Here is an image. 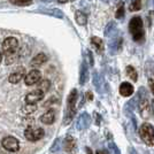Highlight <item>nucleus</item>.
I'll return each mask as SVG.
<instances>
[{
	"instance_id": "obj_2",
	"label": "nucleus",
	"mask_w": 154,
	"mask_h": 154,
	"mask_svg": "<svg viewBox=\"0 0 154 154\" xmlns=\"http://www.w3.org/2000/svg\"><path fill=\"white\" fill-rule=\"evenodd\" d=\"M19 50V42L15 37H8L2 43V53L6 55V63H12L15 60Z\"/></svg>"
},
{
	"instance_id": "obj_1",
	"label": "nucleus",
	"mask_w": 154,
	"mask_h": 154,
	"mask_svg": "<svg viewBox=\"0 0 154 154\" xmlns=\"http://www.w3.org/2000/svg\"><path fill=\"white\" fill-rule=\"evenodd\" d=\"M77 98H78V93H77L76 89H72L69 93V96L67 98V109L63 116V124L68 125L69 123L72 121L74 116L76 114V103Z\"/></svg>"
},
{
	"instance_id": "obj_36",
	"label": "nucleus",
	"mask_w": 154,
	"mask_h": 154,
	"mask_svg": "<svg viewBox=\"0 0 154 154\" xmlns=\"http://www.w3.org/2000/svg\"><path fill=\"white\" fill-rule=\"evenodd\" d=\"M88 99H89V100H91V99H93V96L91 94V92H90V91L88 92Z\"/></svg>"
},
{
	"instance_id": "obj_5",
	"label": "nucleus",
	"mask_w": 154,
	"mask_h": 154,
	"mask_svg": "<svg viewBox=\"0 0 154 154\" xmlns=\"http://www.w3.org/2000/svg\"><path fill=\"white\" fill-rule=\"evenodd\" d=\"M45 135L44 130L38 127H28L24 130V137L29 141H37L42 139Z\"/></svg>"
},
{
	"instance_id": "obj_23",
	"label": "nucleus",
	"mask_w": 154,
	"mask_h": 154,
	"mask_svg": "<svg viewBox=\"0 0 154 154\" xmlns=\"http://www.w3.org/2000/svg\"><path fill=\"white\" fill-rule=\"evenodd\" d=\"M125 70H127V75H128L134 82H136V81L138 79V74H137V71H136V69L132 66H128V67L125 68Z\"/></svg>"
},
{
	"instance_id": "obj_26",
	"label": "nucleus",
	"mask_w": 154,
	"mask_h": 154,
	"mask_svg": "<svg viewBox=\"0 0 154 154\" xmlns=\"http://www.w3.org/2000/svg\"><path fill=\"white\" fill-rule=\"evenodd\" d=\"M11 2L14 5H17V6H26V5L31 4L32 0H11Z\"/></svg>"
},
{
	"instance_id": "obj_22",
	"label": "nucleus",
	"mask_w": 154,
	"mask_h": 154,
	"mask_svg": "<svg viewBox=\"0 0 154 154\" xmlns=\"http://www.w3.org/2000/svg\"><path fill=\"white\" fill-rule=\"evenodd\" d=\"M91 43H92V45L94 46V48L98 52H101L103 50V42L101 40V38H99L97 36H93L91 38Z\"/></svg>"
},
{
	"instance_id": "obj_37",
	"label": "nucleus",
	"mask_w": 154,
	"mask_h": 154,
	"mask_svg": "<svg viewBox=\"0 0 154 154\" xmlns=\"http://www.w3.org/2000/svg\"><path fill=\"white\" fill-rule=\"evenodd\" d=\"M86 154H93V153H92V151H91V149L89 147L86 148Z\"/></svg>"
},
{
	"instance_id": "obj_41",
	"label": "nucleus",
	"mask_w": 154,
	"mask_h": 154,
	"mask_svg": "<svg viewBox=\"0 0 154 154\" xmlns=\"http://www.w3.org/2000/svg\"><path fill=\"white\" fill-rule=\"evenodd\" d=\"M153 4H154V0H153Z\"/></svg>"
},
{
	"instance_id": "obj_39",
	"label": "nucleus",
	"mask_w": 154,
	"mask_h": 154,
	"mask_svg": "<svg viewBox=\"0 0 154 154\" xmlns=\"http://www.w3.org/2000/svg\"><path fill=\"white\" fill-rule=\"evenodd\" d=\"M1 60H2V54H1V52H0V62H1Z\"/></svg>"
},
{
	"instance_id": "obj_12",
	"label": "nucleus",
	"mask_w": 154,
	"mask_h": 154,
	"mask_svg": "<svg viewBox=\"0 0 154 154\" xmlns=\"http://www.w3.org/2000/svg\"><path fill=\"white\" fill-rule=\"evenodd\" d=\"M24 74H26V69L23 67H20L19 69H16L15 71H13L11 75H9V82L12 84H17L24 77Z\"/></svg>"
},
{
	"instance_id": "obj_27",
	"label": "nucleus",
	"mask_w": 154,
	"mask_h": 154,
	"mask_svg": "<svg viewBox=\"0 0 154 154\" xmlns=\"http://www.w3.org/2000/svg\"><path fill=\"white\" fill-rule=\"evenodd\" d=\"M115 17L119 20L124 17V6H123V2L119 6V8H117V11H116V13H115Z\"/></svg>"
},
{
	"instance_id": "obj_28",
	"label": "nucleus",
	"mask_w": 154,
	"mask_h": 154,
	"mask_svg": "<svg viewBox=\"0 0 154 154\" xmlns=\"http://www.w3.org/2000/svg\"><path fill=\"white\" fill-rule=\"evenodd\" d=\"M60 144H61V139H60V138H57V139H55V141L53 143L52 147H51V152H52V153H54V152H58L59 149H60Z\"/></svg>"
},
{
	"instance_id": "obj_25",
	"label": "nucleus",
	"mask_w": 154,
	"mask_h": 154,
	"mask_svg": "<svg viewBox=\"0 0 154 154\" xmlns=\"http://www.w3.org/2000/svg\"><path fill=\"white\" fill-rule=\"evenodd\" d=\"M38 85H39V90H42V91H44V92H46V91L50 89V86H51V82H50L48 79H45V81H42V82H39Z\"/></svg>"
},
{
	"instance_id": "obj_29",
	"label": "nucleus",
	"mask_w": 154,
	"mask_h": 154,
	"mask_svg": "<svg viewBox=\"0 0 154 154\" xmlns=\"http://www.w3.org/2000/svg\"><path fill=\"white\" fill-rule=\"evenodd\" d=\"M108 146H109V149H110V151H112L114 154H121V153H120V149H119V147L116 146L114 143H109Z\"/></svg>"
},
{
	"instance_id": "obj_24",
	"label": "nucleus",
	"mask_w": 154,
	"mask_h": 154,
	"mask_svg": "<svg viewBox=\"0 0 154 154\" xmlns=\"http://www.w3.org/2000/svg\"><path fill=\"white\" fill-rule=\"evenodd\" d=\"M141 8V0H132L131 5H130V11L131 12H136L139 11Z\"/></svg>"
},
{
	"instance_id": "obj_38",
	"label": "nucleus",
	"mask_w": 154,
	"mask_h": 154,
	"mask_svg": "<svg viewBox=\"0 0 154 154\" xmlns=\"http://www.w3.org/2000/svg\"><path fill=\"white\" fill-rule=\"evenodd\" d=\"M67 1H69V0H59L60 4H64V2H67Z\"/></svg>"
},
{
	"instance_id": "obj_19",
	"label": "nucleus",
	"mask_w": 154,
	"mask_h": 154,
	"mask_svg": "<svg viewBox=\"0 0 154 154\" xmlns=\"http://www.w3.org/2000/svg\"><path fill=\"white\" fill-rule=\"evenodd\" d=\"M75 19H76V22L79 26H85L86 22H88V16H86V14L83 13L82 11H76V13H75Z\"/></svg>"
},
{
	"instance_id": "obj_10",
	"label": "nucleus",
	"mask_w": 154,
	"mask_h": 154,
	"mask_svg": "<svg viewBox=\"0 0 154 154\" xmlns=\"http://www.w3.org/2000/svg\"><path fill=\"white\" fill-rule=\"evenodd\" d=\"M38 12L46 14L48 16H52V17H55V19H63L64 17V14L59 8H42V9H39Z\"/></svg>"
},
{
	"instance_id": "obj_17",
	"label": "nucleus",
	"mask_w": 154,
	"mask_h": 154,
	"mask_svg": "<svg viewBox=\"0 0 154 154\" xmlns=\"http://www.w3.org/2000/svg\"><path fill=\"white\" fill-rule=\"evenodd\" d=\"M136 107H138V101H137V97H135L134 99L129 100L128 103L124 105V114L127 116H131L134 110L136 109Z\"/></svg>"
},
{
	"instance_id": "obj_15",
	"label": "nucleus",
	"mask_w": 154,
	"mask_h": 154,
	"mask_svg": "<svg viewBox=\"0 0 154 154\" xmlns=\"http://www.w3.org/2000/svg\"><path fill=\"white\" fill-rule=\"evenodd\" d=\"M93 85H94L96 90L98 91L99 93H103L105 81H103V76H100V75H99V72H98V71H94V72H93Z\"/></svg>"
},
{
	"instance_id": "obj_16",
	"label": "nucleus",
	"mask_w": 154,
	"mask_h": 154,
	"mask_svg": "<svg viewBox=\"0 0 154 154\" xmlns=\"http://www.w3.org/2000/svg\"><path fill=\"white\" fill-rule=\"evenodd\" d=\"M47 60H48V57L45 53H39L36 57L32 58V60L30 61V66L31 67H39V66H43Z\"/></svg>"
},
{
	"instance_id": "obj_18",
	"label": "nucleus",
	"mask_w": 154,
	"mask_h": 154,
	"mask_svg": "<svg viewBox=\"0 0 154 154\" xmlns=\"http://www.w3.org/2000/svg\"><path fill=\"white\" fill-rule=\"evenodd\" d=\"M134 93V86L132 84L128 83V82H123L120 85V94L123 97H130Z\"/></svg>"
},
{
	"instance_id": "obj_40",
	"label": "nucleus",
	"mask_w": 154,
	"mask_h": 154,
	"mask_svg": "<svg viewBox=\"0 0 154 154\" xmlns=\"http://www.w3.org/2000/svg\"><path fill=\"white\" fill-rule=\"evenodd\" d=\"M152 108H153V113H154V103H152Z\"/></svg>"
},
{
	"instance_id": "obj_4",
	"label": "nucleus",
	"mask_w": 154,
	"mask_h": 154,
	"mask_svg": "<svg viewBox=\"0 0 154 154\" xmlns=\"http://www.w3.org/2000/svg\"><path fill=\"white\" fill-rule=\"evenodd\" d=\"M139 135L143 141L148 145L153 146L154 145V127L149 123H143L139 128Z\"/></svg>"
},
{
	"instance_id": "obj_14",
	"label": "nucleus",
	"mask_w": 154,
	"mask_h": 154,
	"mask_svg": "<svg viewBox=\"0 0 154 154\" xmlns=\"http://www.w3.org/2000/svg\"><path fill=\"white\" fill-rule=\"evenodd\" d=\"M89 81V69H88V62L84 60L81 66V71H79V84H86Z\"/></svg>"
},
{
	"instance_id": "obj_31",
	"label": "nucleus",
	"mask_w": 154,
	"mask_h": 154,
	"mask_svg": "<svg viewBox=\"0 0 154 154\" xmlns=\"http://www.w3.org/2000/svg\"><path fill=\"white\" fill-rule=\"evenodd\" d=\"M88 53V59H89V64L90 66H93V63H94V60H93V57H92V53H91V51H88L86 52Z\"/></svg>"
},
{
	"instance_id": "obj_33",
	"label": "nucleus",
	"mask_w": 154,
	"mask_h": 154,
	"mask_svg": "<svg viewBox=\"0 0 154 154\" xmlns=\"http://www.w3.org/2000/svg\"><path fill=\"white\" fill-rule=\"evenodd\" d=\"M97 154H108V151H106V149H98Z\"/></svg>"
},
{
	"instance_id": "obj_9",
	"label": "nucleus",
	"mask_w": 154,
	"mask_h": 154,
	"mask_svg": "<svg viewBox=\"0 0 154 154\" xmlns=\"http://www.w3.org/2000/svg\"><path fill=\"white\" fill-rule=\"evenodd\" d=\"M91 123V116L88 114V113H83V114H81L79 117H78V120H77V130H79V131H82V130H85V129L89 128V125H90Z\"/></svg>"
},
{
	"instance_id": "obj_6",
	"label": "nucleus",
	"mask_w": 154,
	"mask_h": 154,
	"mask_svg": "<svg viewBox=\"0 0 154 154\" xmlns=\"http://www.w3.org/2000/svg\"><path fill=\"white\" fill-rule=\"evenodd\" d=\"M1 145H2V147L7 149V151H9V152H17L20 149V143L19 140L13 137V136H7L5 137L2 141H1Z\"/></svg>"
},
{
	"instance_id": "obj_42",
	"label": "nucleus",
	"mask_w": 154,
	"mask_h": 154,
	"mask_svg": "<svg viewBox=\"0 0 154 154\" xmlns=\"http://www.w3.org/2000/svg\"><path fill=\"white\" fill-rule=\"evenodd\" d=\"M131 1H132V0H131Z\"/></svg>"
},
{
	"instance_id": "obj_3",
	"label": "nucleus",
	"mask_w": 154,
	"mask_h": 154,
	"mask_svg": "<svg viewBox=\"0 0 154 154\" xmlns=\"http://www.w3.org/2000/svg\"><path fill=\"white\" fill-rule=\"evenodd\" d=\"M129 31L131 33L132 38L135 42L140 43L144 40L145 32H144V26H143V20L139 16H134L130 23H129Z\"/></svg>"
},
{
	"instance_id": "obj_30",
	"label": "nucleus",
	"mask_w": 154,
	"mask_h": 154,
	"mask_svg": "<svg viewBox=\"0 0 154 154\" xmlns=\"http://www.w3.org/2000/svg\"><path fill=\"white\" fill-rule=\"evenodd\" d=\"M23 109H24L26 113H32V112H35L36 106H35V105H29V103H28V106H26Z\"/></svg>"
},
{
	"instance_id": "obj_32",
	"label": "nucleus",
	"mask_w": 154,
	"mask_h": 154,
	"mask_svg": "<svg viewBox=\"0 0 154 154\" xmlns=\"http://www.w3.org/2000/svg\"><path fill=\"white\" fill-rule=\"evenodd\" d=\"M129 154H138V152L134 147H129Z\"/></svg>"
},
{
	"instance_id": "obj_35",
	"label": "nucleus",
	"mask_w": 154,
	"mask_h": 154,
	"mask_svg": "<svg viewBox=\"0 0 154 154\" xmlns=\"http://www.w3.org/2000/svg\"><path fill=\"white\" fill-rule=\"evenodd\" d=\"M149 85H151V89H152V92L154 94V81H149Z\"/></svg>"
},
{
	"instance_id": "obj_8",
	"label": "nucleus",
	"mask_w": 154,
	"mask_h": 154,
	"mask_svg": "<svg viewBox=\"0 0 154 154\" xmlns=\"http://www.w3.org/2000/svg\"><path fill=\"white\" fill-rule=\"evenodd\" d=\"M42 79V72L37 69H32L31 71H29L26 75L24 82L26 85H33L36 83H39Z\"/></svg>"
},
{
	"instance_id": "obj_21",
	"label": "nucleus",
	"mask_w": 154,
	"mask_h": 154,
	"mask_svg": "<svg viewBox=\"0 0 154 154\" xmlns=\"http://www.w3.org/2000/svg\"><path fill=\"white\" fill-rule=\"evenodd\" d=\"M116 32V23L115 22H109L105 29V36L106 37H113Z\"/></svg>"
},
{
	"instance_id": "obj_7",
	"label": "nucleus",
	"mask_w": 154,
	"mask_h": 154,
	"mask_svg": "<svg viewBox=\"0 0 154 154\" xmlns=\"http://www.w3.org/2000/svg\"><path fill=\"white\" fill-rule=\"evenodd\" d=\"M44 96H45V92L38 89V90H35L30 92V93H28L26 96V101L29 105H36L38 101H40L44 98Z\"/></svg>"
},
{
	"instance_id": "obj_34",
	"label": "nucleus",
	"mask_w": 154,
	"mask_h": 154,
	"mask_svg": "<svg viewBox=\"0 0 154 154\" xmlns=\"http://www.w3.org/2000/svg\"><path fill=\"white\" fill-rule=\"evenodd\" d=\"M94 115H96V117H97V121H96V123H97V124H100V120H101V117H100V116H99V114H98V113H96V114H94Z\"/></svg>"
},
{
	"instance_id": "obj_20",
	"label": "nucleus",
	"mask_w": 154,
	"mask_h": 154,
	"mask_svg": "<svg viewBox=\"0 0 154 154\" xmlns=\"http://www.w3.org/2000/svg\"><path fill=\"white\" fill-rule=\"evenodd\" d=\"M121 37L119 38V37H116V38H113L112 39V42L109 43V52H112V53H114L115 51L117 50H120V47H121Z\"/></svg>"
},
{
	"instance_id": "obj_11",
	"label": "nucleus",
	"mask_w": 154,
	"mask_h": 154,
	"mask_svg": "<svg viewBox=\"0 0 154 154\" xmlns=\"http://www.w3.org/2000/svg\"><path fill=\"white\" fill-rule=\"evenodd\" d=\"M63 147L64 149L70 154H74L76 152V140L74 139V137L67 136L63 140Z\"/></svg>"
},
{
	"instance_id": "obj_13",
	"label": "nucleus",
	"mask_w": 154,
	"mask_h": 154,
	"mask_svg": "<svg viewBox=\"0 0 154 154\" xmlns=\"http://www.w3.org/2000/svg\"><path fill=\"white\" fill-rule=\"evenodd\" d=\"M40 122L46 124V125H50V124H53L54 120H55V112L53 109H48L46 113H44L43 115L40 116Z\"/></svg>"
}]
</instances>
